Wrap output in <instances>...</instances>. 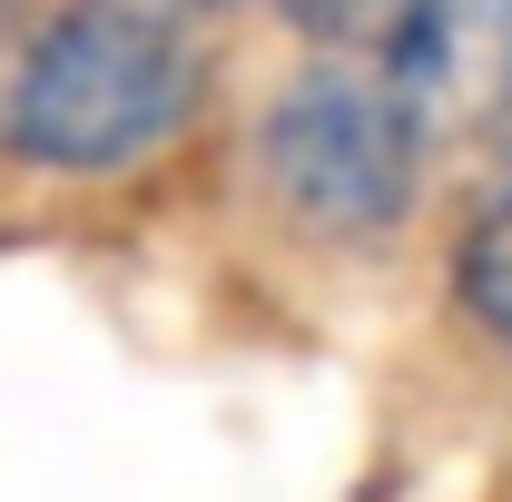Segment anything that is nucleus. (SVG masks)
I'll list each match as a JSON object with an SVG mask.
<instances>
[{"mask_svg":"<svg viewBox=\"0 0 512 502\" xmlns=\"http://www.w3.org/2000/svg\"><path fill=\"white\" fill-rule=\"evenodd\" d=\"M197 99H207V60L188 20L79 0L0 79V158L50 178H119L197 119Z\"/></svg>","mask_w":512,"mask_h":502,"instance_id":"1","label":"nucleus"},{"mask_svg":"<svg viewBox=\"0 0 512 502\" xmlns=\"http://www.w3.org/2000/svg\"><path fill=\"white\" fill-rule=\"evenodd\" d=\"M424 158H434V99L394 69H345V60L276 89V109L256 128V168H266L276 207L325 247L394 237L424 197Z\"/></svg>","mask_w":512,"mask_h":502,"instance_id":"2","label":"nucleus"},{"mask_svg":"<svg viewBox=\"0 0 512 502\" xmlns=\"http://www.w3.org/2000/svg\"><path fill=\"white\" fill-rule=\"evenodd\" d=\"M453 306L473 315L483 345L512 355V188H493L463 217V237H453Z\"/></svg>","mask_w":512,"mask_h":502,"instance_id":"3","label":"nucleus"},{"mask_svg":"<svg viewBox=\"0 0 512 502\" xmlns=\"http://www.w3.org/2000/svg\"><path fill=\"white\" fill-rule=\"evenodd\" d=\"M296 30H325V40H345V30H365L375 10H394V0H276Z\"/></svg>","mask_w":512,"mask_h":502,"instance_id":"4","label":"nucleus"},{"mask_svg":"<svg viewBox=\"0 0 512 502\" xmlns=\"http://www.w3.org/2000/svg\"><path fill=\"white\" fill-rule=\"evenodd\" d=\"M119 10H148V20H188V30H197L217 0H119Z\"/></svg>","mask_w":512,"mask_h":502,"instance_id":"5","label":"nucleus"}]
</instances>
